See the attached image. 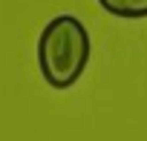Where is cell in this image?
Wrapping results in <instances>:
<instances>
[{"label":"cell","mask_w":147,"mask_h":141,"mask_svg":"<svg viewBox=\"0 0 147 141\" xmlns=\"http://www.w3.org/2000/svg\"><path fill=\"white\" fill-rule=\"evenodd\" d=\"M90 60V32L75 15L52 17L38 38V69L52 89H69Z\"/></svg>","instance_id":"obj_1"},{"label":"cell","mask_w":147,"mask_h":141,"mask_svg":"<svg viewBox=\"0 0 147 141\" xmlns=\"http://www.w3.org/2000/svg\"><path fill=\"white\" fill-rule=\"evenodd\" d=\"M98 6L115 17H124V20L147 17V0H98Z\"/></svg>","instance_id":"obj_2"}]
</instances>
